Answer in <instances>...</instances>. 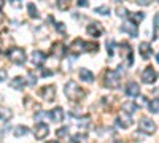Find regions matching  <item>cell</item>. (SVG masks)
I'll list each match as a JSON object with an SVG mask.
<instances>
[{
  "label": "cell",
  "instance_id": "cell-37",
  "mask_svg": "<svg viewBox=\"0 0 159 143\" xmlns=\"http://www.w3.org/2000/svg\"><path fill=\"white\" fill-rule=\"evenodd\" d=\"M139 5H150V2H148V0H142V2H137Z\"/></svg>",
  "mask_w": 159,
  "mask_h": 143
},
{
  "label": "cell",
  "instance_id": "cell-35",
  "mask_svg": "<svg viewBox=\"0 0 159 143\" xmlns=\"http://www.w3.org/2000/svg\"><path fill=\"white\" fill-rule=\"evenodd\" d=\"M78 5H80V7H86V5H88V2H86V0H80Z\"/></svg>",
  "mask_w": 159,
  "mask_h": 143
},
{
  "label": "cell",
  "instance_id": "cell-16",
  "mask_svg": "<svg viewBox=\"0 0 159 143\" xmlns=\"http://www.w3.org/2000/svg\"><path fill=\"white\" fill-rule=\"evenodd\" d=\"M11 116H13L11 108H8V107H0V121L7 123V121L11 119Z\"/></svg>",
  "mask_w": 159,
  "mask_h": 143
},
{
  "label": "cell",
  "instance_id": "cell-1",
  "mask_svg": "<svg viewBox=\"0 0 159 143\" xmlns=\"http://www.w3.org/2000/svg\"><path fill=\"white\" fill-rule=\"evenodd\" d=\"M64 92H65V96H67L72 102H80L86 96V91L81 86H78L75 81H69L67 84H65Z\"/></svg>",
  "mask_w": 159,
  "mask_h": 143
},
{
  "label": "cell",
  "instance_id": "cell-6",
  "mask_svg": "<svg viewBox=\"0 0 159 143\" xmlns=\"http://www.w3.org/2000/svg\"><path fill=\"white\" fill-rule=\"evenodd\" d=\"M119 51H121V57L124 60H127V67L132 65V48H130V45H127L126 42L119 43Z\"/></svg>",
  "mask_w": 159,
  "mask_h": 143
},
{
  "label": "cell",
  "instance_id": "cell-30",
  "mask_svg": "<svg viewBox=\"0 0 159 143\" xmlns=\"http://www.w3.org/2000/svg\"><path fill=\"white\" fill-rule=\"evenodd\" d=\"M56 29H57L59 34H64V32H65V24H62V22H56Z\"/></svg>",
  "mask_w": 159,
  "mask_h": 143
},
{
  "label": "cell",
  "instance_id": "cell-4",
  "mask_svg": "<svg viewBox=\"0 0 159 143\" xmlns=\"http://www.w3.org/2000/svg\"><path fill=\"white\" fill-rule=\"evenodd\" d=\"M139 129H140L142 132L151 135V134H154V131H156V124H154V121L150 119V118H142V119L139 121Z\"/></svg>",
  "mask_w": 159,
  "mask_h": 143
},
{
  "label": "cell",
  "instance_id": "cell-21",
  "mask_svg": "<svg viewBox=\"0 0 159 143\" xmlns=\"http://www.w3.org/2000/svg\"><path fill=\"white\" fill-rule=\"evenodd\" d=\"M13 134H15V137H22L25 134H29V129L24 127V126H18L15 131H13Z\"/></svg>",
  "mask_w": 159,
  "mask_h": 143
},
{
  "label": "cell",
  "instance_id": "cell-40",
  "mask_svg": "<svg viewBox=\"0 0 159 143\" xmlns=\"http://www.w3.org/2000/svg\"><path fill=\"white\" fill-rule=\"evenodd\" d=\"M2 7H3V3H2V2H0V10H2Z\"/></svg>",
  "mask_w": 159,
  "mask_h": 143
},
{
  "label": "cell",
  "instance_id": "cell-28",
  "mask_svg": "<svg viewBox=\"0 0 159 143\" xmlns=\"http://www.w3.org/2000/svg\"><path fill=\"white\" fill-rule=\"evenodd\" d=\"M67 132H69L67 127H59V131L56 134H57V137H64V135H67Z\"/></svg>",
  "mask_w": 159,
  "mask_h": 143
},
{
  "label": "cell",
  "instance_id": "cell-36",
  "mask_svg": "<svg viewBox=\"0 0 159 143\" xmlns=\"http://www.w3.org/2000/svg\"><path fill=\"white\" fill-rule=\"evenodd\" d=\"M51 73H52V72H51V70H46V69H45V70H43V76H49V75H51Z\"/></svg>",
  "mask_w": 159,
  "mask_h": 143
},
{
  "label": "cell",
  "instance_id": "cell-9",
  "mask_svg": "<svg viewBox=\"0 0 159 143\" xmlns=\"http://www.w3.org/2000/svg\"><path fill=\"white\" fill-rule=\"evenodd\" d=\"M34 132H35V137H37L38 140H42V138H45V137L49 134V127H48L45 123H37Z\"/></svg>",
  "mask_w": 159,
  "mask_h": 143
},
{
  "label": "cell",
  "instance_id": "cell-25",
  "mask_svg": "<svg viewBox=\"0 0 159 143\" xmlns=\"http://www.w3.org/2000/svg\"><path fill=\"white\" fill-rule=\"evenodd\" d=\"M148 108H150V111H151V113H159V100L156 99V100L150 102Z\"/></svg>",
  "mask_w": 159,
  "mask_h": 143
},
{
  "label": "cell",
  "instance_id": "cell-13",
  "mask_svg": "<svg viewBox=\"0 0 159 143\" xmlns=\"http://www.w3.org/2000/svg\"><path fill=\"white\" fill-rule=\"evenodd\" d=\"M139 49H140L143 59H148V57L151 56V53H153V51H151V45H150L148 42H142L140 46H139Z\"/></svg>",
  "mask_w": 159,
  "mask_h": 143
},
{
  "label": "cell",
  "instance_id": "cell-15",
  "mask_svg": "<svg viewBox=\"0 0 159 143\" xmlns=\"http://www.w3.org/2000/svg\"><path fill=\"white\" fill-rule=\"evenodd\" d=\"M123 30H124V32H127V34H129V35H132V37H137V34H139L137 25H135L134 22H130V21H127V22H124V24H123Z\"/></svg>",
  "mask_w": 159,
  "mask_h": 143
},
{
  "label": "cell",
  "instance_id": "cell-17",
  "mask_svg": "<svg viewBox=\"0 0 159 143\" xmlns=\"http://www.w3.org/2000/svg\"><path fill=\"white\" fill-rule=\"evenodd\" d=\"M80 78H81L83 81H89V83H92V81H94V73L89 72L88 69H81V70H80Z\"/></svg>",
  "mask_w": 159,
  "mask_h": 143
},
{
  "label": "cell",
  "instance_id": "cell-19",
  "mask_svg": "<svg viewBox=\"0 0 159 143\" xmlns=\"http://www.w3.org/2000/svg\"><path fill=\"white\" fill-rule=\"evenodd\" d=\"M86 140H88V135L86 134H78V135H73L69 143H84Z\"/></svg>",
  "mask_w": 159,
  "mask_h": 143
},
{
  "label": "cell",
  "instance_id": "cell-29",
  "mask_svg": "<svg viewBox=\"0 0 159 143\" xmlns=\"http://www.w3.org/2000/svg\"><path fill=\"white\" fill-rule=\"evenodd\" d=\"M70 7V2H57V8L59 10H67Z\"/></svg>",
  "mask_w": 159,
  "mask_h": 143
},
{
  "label": "cell",
  "instance_id": "cell-22",
  "mask_svg": "<svg viewBox=\"0 0 159 143\" xmlns=\"http://www.w3.org/2000/svg\"><path fill=\"white\" fill-rule=\"evenodd\" d=\"M83 49L84 51H91V53H96L99 49V45L97 43H88V42H83Z\"/></svg>",
  "mask_w": 159,
  "mask_h": 143
},
{
  "label": "cell",
  "instance_id": "cell-41",
  "mask_svg": "<svg viewBox=\"0 0 159 143\" xmlns=\"http://www.w3.org/2000/svg\"><path fill=\"white\" fill-rule=\"evenodd\" d=\"M48 143H57V141H48Z\"/></svg>",
  "mask_w": 159,
  "mask_h": 143
},
{
  "label": "cell",
  "instance_id": "cell-34",
  "mask_svg": "<svg viewBox=\"0 0 159 143\" xmlns=\"http://www.w3.org/2000/svg\"><path fill=\"white\" fill-rule=\"evenodd\" d=\"M5 76H7V72H5V70H0V81H2Z\"/></svg>",
  "mask_w": 159,
  "mask_h": 143
},
{
  "label": "cell",
  "instance_id": "cell-12",
  "mask_svg": "<svg viewBox=\"0 0 159 143\" xmlns=\"http://www.w3.org/2000/svg\"><path fill=\"white\" fill-rule=\"evenodd\" d=\"M45 59H46V56H45V53H42V51H35V53L32 54V62L37 67H42Z\"/></svg>",
  "mask_w": 159,
  "mask_h": 143
},
{
  "label": "cell",
  "instance_id": "cell-26",
  "mask_svg": "<svg viewBox=\"0 0 159 143\" xmlns=\"http://www.w3.org/2000/svg\"><path fill=\"white\" fill-rule=\"evenodd\" d=\"M27 10H29V15H30V18H37V16H38V11H37L35 3H29V5H27Z\"/></svg>",
  "mask_w": 159,
  "mask_h": 143
},
{
  "label": "cell",
  "instance_id": "cell-3",
  "mask_svg": "<svg viewBox=\"0 0 159 143\" xmlns=\"http://www.w3.org/2000/svg\"><path fill=\"white\" fill-rule=\"evenodd\" d=\"M10 59L13 60V64H16V65H22L25 62V53L22 48H13L10 49Z\"/></svg>",
  "mask_w": 159,
  "mask_h": 143
},
{
  "label": "cell",
  "instance_id": "cell-32",
  "mask_svg": "<svg viewBox=\"0 0 159 143\" xmlns=\"http://www.w3.org/2000/svg\"><path fill=\"white\" fill-rule=\"evenodd\" d=\"M118 13H119V16H126V15H129L127 10H126V8H123V7H119V8H118Z\"/></svg>",
  "mask_w": 159,
  "mask_h": 143
},
{
  "label": "cell",
  "instance_id": "cell-23",
  "mask_svg": "<svg viewBox=\"0 0 159 143\" xmlns=\"http://www.w3.org/2000/svg\"><path fill=\"white\" fill-rule=\"evenodd\" d=\"M52 49H54L56 56H62V53H64V43L62 42H56L54 45H52Z\"/></svg>",
  "mask_w": 159,
  "mask_h": 143
},
{
  "label": "cell",
  "instance_id": "cell-11",
  "mask_svg": "<svg viewBox=\"0 0 159 143\" xmlns=\"http://www.w3.org/2000/svg\"><path fill=\"white\" fill-rule=\"evenodd\" d=\"M48 116L51 118V121H54V123H59L62 118H64V110L61 108V107H56L52 111H49L48 113Z\"/></svg>",
  "mask_w": 159,
  "mask_h": 143
},
{
  "label": "cell",
  "instance_id": "cell-10",
  "mask_svg": "<svg viewBox=\"0 0 159 143\" xmlns=\"http://www.w3.org/2000/svg\"><path fill=\"white\" fill-rule=\"evenodd\" d=\"M116 124H118L119 127H123V129H127V127H130L132 119H130V116L119 114V116H116Z\"/></svg>",
  "mask_w": 159,
  "mask_h": 143
},
{
  "label": "cell",
  "instance_id": "cell-33",
  "mask_svg": "<svg viewBox=\"0 0 159 143\" xmlns=\"http://www.w3.org/2000/svg\"><path fill=\"white\" fill-rule=\"evenodd\" d=\"M107 48H108V54L111 56L115 51H113V42H107Z\"/></svg>",
  "mask_w": 159,
  "mask_h": 143
},
{
  "label": "cell",
  "instance_id": "cell-5",
  "mask_svg": "<svg viewBox=\"0 0 159 143\" xmlns=\"http://www.w3.org/2000/svg\"><path fill=\"white\" fill-rule=\"evenodd\" d=\"M38 94H40V97L45 99L46 102H51V100H54V97H56V87L52 86V84L43 86V87H40Z\"/></svg>",
  "mask_w": 159,
  "mask_h": 143
},
{
  "label": "cell",
  "instance_id": "cell-39",
  "mask_svg": "<svg viewBox=\"0 0 159 143\" xmlns=\"http://www.w3.org/2000/svg\"><path fill=\"white\" fill-rule=\"evenodd\" d=\"M156 60H157V62H159V54H157V56H156Z\"/></svg>",
  "mask_w": 159,
  "mask_h": 143
},
{
  "label": "cell",
  "instance_id": "cell-38",
  "mask_svg": "<svg viewBox=\"0 0 159 143\" xmlns=\"http://www.w3.org/2000/svg\"><path fill=\"white\" fill-rule=\"evenodd\" d=\"M107 143H121L119 140H110V141H107Z\"/></svg>",
  "mask_w": 159,
  "mask_h": 143
},
{
  "label": "cell",
  "instance_id": "cell-2",
  "mask_svg": "<svg viewBox=\"0 0 159 143\" xmlns=\"http://www.w3.org/2000/svg\"><path fill=\"white\" fill-rule=\"evenodd\" d=\"M103 86L110 87V89L118 87L119 86V75L115 70H107L105 72V76H103Z\"/></svg>",
  "mask_w": 159,
  "mask_h": 143
},
{
  "label": "cell",
  "instance_id": "cell-27",
  "mask_svg": "<svg viewBox=\"0 0 159 143\" xmlns=\"http://www.w3.org/2000/svg\"><path fill=\"white\" fill-rule=\"evenodd\" d=\"M96 13H103V15H108L110 8H108V7H99V8H96Z\"/></svg>",
  "mask_w": 159,
  "mask_h": 143
},
{
  "label": "cell",
  "instance_id": "cell-14",
  "mask_svg": "<svg viewBox=\"0 0 159 143\" xmlns=\"http://www.w3.org/2000/svg\"><path fill=\"white\" fill-rule=\"evenodd\" d=\"M139 92H140V86L137 83H134V81L127 83V86H126V94L127 96L135 97V96H139Z\"/></svg>",
  "mask_w": 159,
  "mask_h": 143
},
{
  "label": "cell",
  "instance_id": "cell-8",
  "mask_svg": "<svg viewBox=\"0 0 159 143\" xmlns=\"http://www.w3.org/2000/svg\"><path fill=\"white\" fill-rule=\"evenodd\" d=\"M142 81L147 83V84H151V83L156 81V72H154L153 67H147V69L143 70V73H142Z\"/></svg>",
  "mask_w": 159,
  "mask_h": 143
},
{
  "label": "cell",
  "instance_id": "cell-7",
  "mask_svg": "<svg viewBox=\"0 0 159 143\" xmlns=\"http://www.w3.org/2000/svg\"><path fill=\"white\" fill-rule=\"evenodd\" d=\"M86 32H88L91 37H100V35L103 34V27H102L100 22L94 21V22H89V24H88Z\"/></svg>",
  "mask_w": 159,
  "mask_h": 143
},
{
  "label": "cell",
  "instance_id": "cell-20",
  "mask_svg": "<svg viewBox=\"0 0 159 143\" xmlns=\"http://www.w3.org/2000/svg\"><path fill=\"white\" fill-rule=\"evenodd\" d=\"M123 110L130 114V113H134V111L137 110V105H135L134 102H124V103H123Z\"/></svg>",
  "mask_w": 159,
  "mask_h": 143
},
{
  "label": "cell",
  "instance_id": "cell-18",
  "mask_svg": "<svg viewBox=\"0 0 159 143\" xmlns=\"http://www.w3.org/2000/svg\"><path fill=\"white\" fill-rule=\"evenodd\" d=\"M11 87H13V89H18V91H21V89L24 87V78H21V76L13 78V81H11Z\"/></svg>",
  "mask_w": 159,
  "mask_h": 143
},
{
  "label": "cell",
  "instance_id": "cell-31",
  "mask_svg": "<svg viewBox=\"0 0 159 143\" xmlns=\"http://www.w3.org/2000/svg\"><path fill=\"white\" fill-rule=\"evenodd\" d=\"M27 78H29V84H30V86H34V84H35V76H34V73H32V72H29Z\"/></svg>",
  "mask_w": 159,
  "mask_h": 143
},
{
  "label": "cell",
  "instance_id": "cell-24",
  "mask_svg": "<svg viewBox=\"0 0 159 143\" xmlns=\"http://www.w3.org/2000/svg\"><path fill=\"white\" fill-rule=\"evenodd\" d=\"M130 19L134 21V24L135 22H142L145 19V15L143 13H130Z\"/></svg>",
  "mask_w": 159,
  "mask_h": 143
}]
</instances>
